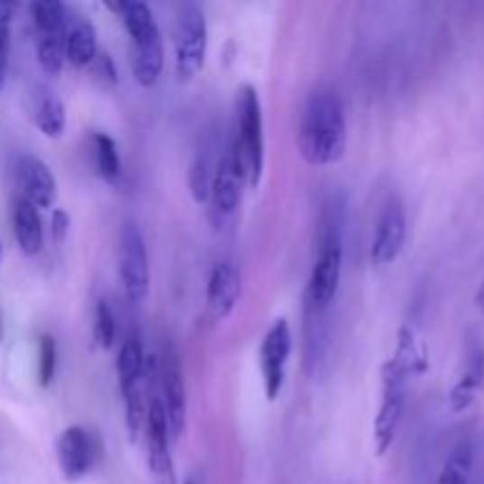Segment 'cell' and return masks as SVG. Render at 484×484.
Masks as SVG:
<instances>
[{"mask_svg": "<svg viewBox=\"0 0 484 484\" xmlns=\"http://www.w3.org/2000/svg\"><path fill=\"white\" fill-rule=\"evenodd\" d=\"M161 402L168 423H170V434H173V440H180L187 425V390L180 360H178L173 348H168L161 360Z\"/></svg>", "mask_w": 484, "mask_h": 484, "instance_id": "cell-12", "label": "cell"}, {"mask_svg": "<svg viewBox=\"0 0 484 484\" xmlns=\"http://www.w3.org/2000/svg\"><path fill=\"white\" fill-rule=\"evenodd\" d=\"M242 298V274L234 262L220 260L213 265L208 284H205V305L208 315L215 322H223L234 312L236 303Z\"/></svg>", "mask_w": 484, "mask_h": 484, "instance_id": "cell-13", "label": "cell"}, {"mask_svg": "<svg viewBox=\"0 0 484 484\" xmlns=\"http://www.w3.org/2000/svg\"><path fill=\"white\" fill-rule=\"evenodd\" d=\"M232 154L251 189L260 185L265 173V128L262 106L253 86H242L234 102V132L230 140Z\"/></svg>", "mask_w": 484, "mask_h": 484, "instance_id": "cell-2", "label": "cell"}, {"mask_svg": "<svg viewBox=\"0 0 484 484\" xmlns=\"http://www.w3.org/2000/svg\"><path fill=\"white\" fill-rule=\"evenodd\" d=\"M68 227H71V220H68L67 211L55 208V211H52V236H55L57 242H64Z\"/></svg>", "mask_w": 484, "mask_h": 484, "instance_id": "cell-32", "label": "cell"}, {"mask_svg": "<svg viewBox=\"0 0 484 484\" xmlns=\"http://www.w3.org/2000/svg\"><path fill=\"white\" fill-rule=\"evenodd\" d=\"M93 154L97 173L106 182H116L121 178V154H118L116 140L106 132H95L93 135Z\"/></svg>", "mask_w": 484, "mask_h": 484, "instance_id": "cell-26", "label": "cell"}, {"mask_svg": "<svg viewBox=\"0 0 484 484\" xmlns=\"http://www.w3.org/2000/svg\"><path fill=\"white\" fill-rule=\"evenodd\" d=\"M118 277L131 303H142L147 298L151 284L150 255L142 232L132 220H125L118 234Z\"/></svg>", "mask_w": 484, "mask_h": 484, "instance_id": "cell-6", "label": "cell"}, {"mask_svg": "<svg viewBox=\"0 0 484 484\" xmlns=\"http://www.w3.org/2000/svg\"><path fill=\"white\" fill-rule=\"evenodd\" d=\"M106 7L118 14V19H121V24L125 26V32H128L132 43L159 33L154 13H151V7L147 5V3H140V0H121V3H109Z\"/></svg>", "mask_w": 484, "mask_h": 484, "instance_id": "cell-21", "label": "cell"}, {"mask_svg": "<svg viewBox=\"0 0 484 484\" xmlns=\"http://www.w3.org/2000/svg\"><path fill=\"white\" fill-rule=\"evenodd\" d=\"M17 3L10 0H0V29H10L14 14H17Z\"/></svg>", "mask_w": 484, "mask_h": 484, "instance_id": "cell-33", "label": "cell"}, {"mask_svg": "<svg viewBox=\"0 0 484 484\" xmlns=\"http://www.w3.org/2000/svg\"><path fill=\"white\" fill-rule=\"evenodd\" d=\"M38 67L43 68L48 76H57L67 64L64 57V38L62 33H50V36H38L36 43Z\"/></svg>", "mask_w": 484, "mask_h": 484, "instance_id": "cell-27", "label": "cell"}, {"mask_svg": "<svg viewBox=\"0 0 484 484\" xmlns=\"http://www.w3.org/2000/svg\"><path fill=\"white\" fill-rule=\"evenodd\" d=\"M57 463L67 482H78L93 470L95 440L93 433L83 425H68L57 440Z\"/></svg>", "mask_w": 484, "mask_h": 484, "instance_id": "cell-10", "label": "cell"}, {"mask_svg": "<svg viewBox=\"0 0 484 484\" xmlns=\"http://www.w3.org/2000/svg\"><path fill=\"white\" fill-rule=\"evenodd\" d=\"M223 147L215 140H205L204 147L199 150V154L194 156L192 168H189V189H192L194 201L199 205L208 204V194H211L213 178H215V168L220 161V154H223Z\"/></svg>", "mask_w": 484, "mask_h": 484, "instance_id": "cell-17", "label": "cell"}, {"mask_svg": "<svg viewBox=\"0 0 484 484\" xmlns=\"http://www.w3.org/2000/svg\"><path fill=\"white\" fill-rule=\"evenodd\" d=\"M291 350H293L291 326H288V322H286L284 317L274 319V324L269 326L265 338H262L260 352H258L262 385H265V395H268L269 402H274V399L281 395V390H284L286 367H288Z\"/></svg>", "mask_w": 484, "mask_h": 484, "instance_id": "cell-8", "label": "cell"}, {"mask_svg": "<svg viewBox=\"0 0 484 484\" xmlns=\"http://www.w3.org/2000/svg\"><path fill=\"white\" fill-rule=\"evenodd\" d=\"M296 142L307 166H331L341 161L348 147V121L341 95L331 87H319L307 97Z\"/></svg>", "mask_w": 484, "mask_h": 484, "instance_id": "cell-1", "label": "cell"}, {"mask_svg": "<svg viewBox=\"0 0 484 484\" xmlns=\"http://www.w3.org/2000/svg\"><path fill=\"white\" fill-rule=\"evenodd\" d=\"M472 463H475V447L470 437H463L449 452L437 484H470Z\"/></svg>", "mask_w": 484, "mask_h": 484, "instance_id": "cell-24", "label": "cell"}, {"mask_svg": "<svg viewBox=\"0 0 484 484\" xmlns=\"http://www.w3.org/2000/svg\"><path fill=\"white\" fill-rule=\"evenodd\" d=\"M144 369H147V360H144V348L140 338H135V335L125 338L116 357V376L121 392L142 388Z\"/></svg>", "mask_w": 484, "mask_h": 484, "instance_id": "cell-22", "label": "cell"}, {"mask_svg": "<svg viewBox=\"0 0 484 484\" xmlns=\"http://www.w3.org/2000/svg\"><path fill=\"white\" fill-rule=\"evenodd\" d=\"M342 277V239L338 232H329L322 239L319 253L310 269L305 288V303L312 315H322L333 303Z\"/></svg>", "mask_w": 484, "mask_h": 484, "instance_id": "cell-5", "label": "cell"}, {"mask_svg": "<svg viewBox=\"0 0 484 484\" xmlns=\"http://www.w3.org/2000/svg\"><path fill=\"white\" fill-rule=\"evenodd\" d=\"M475 303H478L479 310H484V281H482V286H479L478 296H475Z\"/></svg>", "mask_w": 484, "mask_h": 484, "instance_id": "cell-34", "label": "cell"}, {"mask_svg": "<svg viewBox=\"0 0 484 484\" xmlns=\"http://www.w3.org/2000/svg\"><path fill=\"white\" fill-rule=\"evenodd\" d=\"M33 121L38 131L50 140H59L67 131V109L62 97L52 93L50 87H38L33 95Z\"/></svg>", "mask_w": 484, "mask_h": 484, "instance_id": "cell-20", "label": "cell"}, {"mask_svg": "<svg viewBox=\"0 0 484 484\" xmlns=\"http://www.w3.org/2000/svg\"><path fill=\"white\" fill-rule=\"evenodd\" d=\"M13 224H14V239H17V246L22 249V253L24 255L41 253L45 234H43V220H41V213H38L36 205L19 196V199L14 201Z\"/></svg>", "mask_w": 484, "mask_h": 484, "instance_id": "cell-19", "label": "cell"}, {"mask_svg": "<svg viewBox=\"0 0 484 484\" xmlns=\"http://www.w3.org/2000/svg\"><path fill=\"white\" fill-rule=\"evenodd\" d=\"M95 341L102 350H112L116 341V317L106 300H100L95 307Z\"/></svg>", "mask_w": 484, "mask_h": 484, "instance_id": "cell-28", "label": "cell"}, {"mask_svg": "<svg viewBox=\"0 0 484 484\" xmlns=\"http://www.w3.org/2000/svg\"><path fill=\"white\" fill-rule=\"evenodd\" d=\"M484 385V350L479 342H472L470 350H468L466 367L461 379L453 383V388L449 390V409L453 414H461L466 411L468 406H472L478 392L482 390Z\"/></svg>", "mask_w": 484, "mask_h": 484, "instance_id": "cell-16", "label": "cell"}, {"mask_svg": "<svg viewBox=\"0 0 484 484\" xmlns=\"http://www.w3.org/2000/svg\"><path fill=\"white\" fill-rule=\"evenodd\" d=\"M132 76L144 87L156 86L163 71V41L161 32L132 43Z\"/></svg>", "mask_w": 484, "mask_h": 484, "instance_id": "cell-18", "label": "cell"}, {"mask_svg": "<svg viewBox=\"0 0 484 484\" xmlns=\"http://www.w3.org/2000/svg\"><path fill=\"white\" fill-rule=\"evenodd\" d=\"M90 67H93V71L100 76L102 81L112 83V86L118 81V71H116V64H114L112 55H106V52H97V57H95V62L90 64Z\"/></svg>", "mask_w": 484, "mask_h": 484, "instance_id": "cell-30", "label": "cell"}, {"mask_svg": "<svg viewBox=\"0 0 484 484\" xmlns=\"http://www.w3.org/2000/svg\"><path fill=\"white\" fill-rule=\"evenodd\" d=\"M144 430H147V452H150L147 461H150L154 484H178L173 453H170L173 434H170V423H168L161 397H151Z\"/></svg>", "mask_w": 484, "mask_h": 484, "instance_id": "cell-9", "label": "cell"}, {"mask_svg": "<svg viewBox=\"0 0 484 484\" xmlns=\"http://www.w3.org/2000/svg\"><path fill=\"white\" fill-rule=\"evenodd\" d=\"M62 38L67 62L78 68L90 67L95 62L100 48H97V32H95L93 22H87L86 17H78V14H71L67 19Z\"/></svg>", "mask_w": 484, "mask_h": 484, "instance_id": "cell-15", "label": "cell"}, {"mask_svg": "<svg viewBox=\"0 0 484 484\" xmlns=\"http://www.w3.org/2000/svg\"><path fill=\"white\" fill-rule=\"evenodd\" d=\"M243 185H246V180L236 166L230 142H227L223 147L220 161H217L215 178H213L211 194H208V213H211V220L217 230H223L234 220L236 211H239V201H242Z\"/></svg>", "mask_w": 484, "mask_h": 484, "instance_id": "cell-7", "label": "cell"}, {"mask_svg": "<svg viewBox=\"0 0 484 484\" xmlns=\"http://www.w3.org/2000/svg\"><path fill=\"white\" fill-rule=\"evenodd\" d=\"M32 17L38 36H50V33H64L68 10L59 0H38L32 5Z\"/></svg>", "mask_w": 484, "mask_h": 484, "instance_id": "cell-25", "label": "cell"}, {"mask_svg": "<svg viewBox=\"0 0 484 484\" xmlns=\"http://www.w3.org/2000/svg\"><path fill=\"white\" fill-rule=\"evenodd\" d=\"M395 364L404 369L406 376H421L428 369V350H425V342L421 341V335L414 326H402L397 335V348L390 357Z\"/></svg>", "mask_w": 484, "mask_h": 484, "instance_id": "cell-23", "label": "cell"}, {"mask_svg": "<svg viewBox=\"0 0 484 484\" xmlns=\"http://www.w3.org/2000/svg\"><path fill=\"white\" fill-rule=\"evenodd\" d=\"M0 335H3V326H0Z\"/></svg>", "mask_w": 484, "mask_h": 484, "instance_id": "cell-37", "label": "cell"}, {"mask_svg": "<svg viewBox=\"0 0 484 484\" xmlns=\"http://www.w3.org/2000/svg\"><path fill=\"white\" fill-rule=\"evenodd\" d=\"M7 64H10V29H0V90L5 86Z\"/></svg>", "mask_w": 484, "mask_h": 484, "instance_id": "cell-31", "label": "cell"}, {"mask_svg": "<svg viewBox=\"0 0 484 484\" xmlns=\"http://www.w3.org/2000/svg\"><path fill=\"white\" fill-rule=\"evenodd\" d=\"M406 239V213L402 201L390 199L380 213L371 242L373 265H390L399 258Z\"/></svg>", "mask_w": 484, "mask_h": 484, "instance_id": "cell-11", "label": "cell"}, {"mask_svg": "<svg viewBox=\"0 0 484 484\" xmlns=\"http://www.w3.org/2000/svg\"><path fill=\"white\" fill-rule=\"evenodd\" d=\"M173 45L178 81L187 83L196 78L208 52V24L204 10L196 3H180L175 7Z\"/></svg>", "mask_w": 484, "mask_h": 484, "instance_id": "cell-3", "label": "cell"}, {"mask_svg": "<svg viewBox=\"0 0 484 484\" xmlns=\"http://www.w3.org/2000/svg\"><path fill=\"white\" fill-rule=\"evenodd\" d=\"M185 484H194V479H189V482H185Z\"/></svg>", "mask_w": 484, "mask_h": 484, "instance_id": "cell-36", "label": "cell"}, {"mask_svg": "<svg viewBox=\"0 0 484 484\" xmlns=\"http://www.w3.org/2000/svg\"><path fill=\"white\" fill-rule=\"evenodd\" d=\"M0 260H3V246H0Z\"/></svg>", "mask_w": 484, "mask_h": 484, "instance_id": "cell-35", "label": "cell"}, {"mask_svg": "<svg viewBox=\"0 0 484 484\" xmlns=\"http://www.w3.org/2000/svg\"><path fill=\"white\" fill-rule=\"evenodd\" d=\"M17 185L19 196L33 204L36 208H50L57 196V180L48 163L41 161L38 156L26 154L17 161Z\"/></svg>", "mask_w": 484, "mask_h": 484, "instance_id": "cell-14", "label": "cell"}, {"mask_svg": "<svg viewBox=\"0 0 484 484\" xmlns=\"http://www.w3.org/2000/svg\"><path fill=\"white\" fill-rule=\"evenodd\" d=\"M406 385L409 376L399 364L388 360L380 367V404L379 414L373 418V452L376 456H385L397 440L399 425L406 406Z\"/></svg>", "mask_w": 484, "mask_h": 484, "instance_id": "cell-4", "label": "cell"}, {"mask_svg": "<svg viewBox=\"0 0 484 484\" xmlns=\"http://www.w3.org/2000/svg\"><path fill=\"white\" fill-rule=\"evenodd\" d=\"M57 373V342L52 335H43L41 338V361H38V380L43 388L55 380Z\"/></svg>", "mask_w": 484, "mask_h": 484, "instance_id": "cell-29", "label": "cell"}]
</instances>
